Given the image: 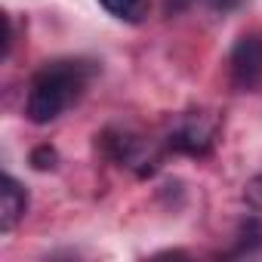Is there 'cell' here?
<instances>
[{"label":"cell","mask_w":262,"mask_h":262,"mask_svg":"<svg viewBox=\"0 0 262 262\" xmlns=\"http://www.w3.org/2000/svg\"><path fill=\"white\" fill-rule=\"evenodd\" d=\"M244 201H247L253 210H262V176H253V179L244 185Z\"/></svg>","instance_id":"ba28073f"},{"label":"cell","mask_w":262,"mask_h":262,"mask_svg":"<svg viewBox=\"0 0 262 262\" xmlns=\"http://www.w3.org/2000/svg\"><path fill=\"white\" fill-rule=\"evenodd\" d=\"M28 210V194L25 188L13 179V176H4L0 179V228L10 231Z\"/></svg>","instance_id":"5b68a950"},{"label":"cell","mask_w":262,"mask_h":262,"mask_svg":"<svg viewBox=\"0 0 262 262\" xmlns=\"http://www.w3.org/2000/svg\"><path fill=\"white\" fill-rule=\"evenodd\" d=\"M93 74H96L93 62H80V59L47 62L31 77V86H28V99H25L28 120L37 126L53 123L68 105H74L80 99V93L86 90Z\"/></svg>","instance_id":"6da1fadb"},{"label":"cell","mask_w":262,"mask_h":262,"mask_svg":"<svg viewBox=\"0 0 262 262\" xmlns=\"http://www.w3.org/2000/svg\"><path fill=\"white\" fill-rule=\"evenodd\" d=\"M207 4L213 7V10H219V13H228V10H234V7H241L244 0H207Z\"/></svg>","instance_id":"30bf717a"},{"label":"cell","mask_w":262,"mask_h":262,"mask_svg":"<svg viewBox=\"0 0 262 262\" xmlns=\"http://www.w3.org/2000/svg\"><path fill=\"white\" fill-rule=\"evenodd\" d=\"M105 148L120 167L133 170L136 176H151L161 167V155H164L155 139L129 133V129H111V133H105Z\"/></svg>","instance_id":"7a4b0ae2"},{"label":"cell","mask_w":262,"mask_h":262,"mask_svg":"<svg viewBox=\"0 0 262 262\" xmlns=\"http://www.w3.org/2000/svg\"><path fill=\"white\" fill-rule=\"evenodd\" d=\"M219 114L216 111H185L173 129H170V139L167 145L173 151H182V155H207L213 145H216V136H219Z\"/></svg>","instance_id":"3957f363"},{"label":"cell","mask_w":262,"mask_h":262,"mask_svg":"<svg viewBox=\"0 0 262 262\" xmlns=\"http://www.w3.org/2000/svg\"><path fill=\"white\" fill-rule=\"evenodd\" d=\"M10 47H13V19L4 13V56H10Z\"/></svg>","instance_id":"9c48e42d"},{"label":"cell","mask_w":262,"mask_h":262,"mask_svg":"<svg viewBox=\"0 0 262 262\" xmlns=\"http://www.w3.org/2000/svg\"><path fill=\"white\" fill-rule=\"evenodd\" d=\"M262 77V37L244 34L231 50V80L244 90L256 86Z\"/></svg>","instance_id":"277c9868"},{"label":"cell","mask_w":262,"mask_h":262,"mask_svg":"<svg viewBox=\"0 0 262 262\" xmlns=\"http://www.w3.org/2000/svg\"><path fill=\"white\" fill-rule=\"evenodd\" d=\"M99 7L123 22H139L148 13V0H99Z\"/></svg>","instance_id":"8992f818"},{"label":"cell","mask_w":262,"mask_h":262,"mask_svg":"<svg viewBox=\"0 0 262 262\" xmlns=\"http://www.w3.org/2000/svg\"><path fill=\"white\" fill-rule=\"evenodd\" d=\"M56 148H50V145H37L34 151H31V167L34 170H53L56 167Z\"/></svg>","instance_id":"52a82bcc"}]
</instances>
